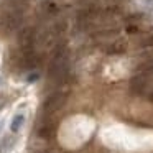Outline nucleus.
<instances>
[{
  "mask_svg": "<svg viewBox=\"0 0 153 153\" xmlns=\"http://www.w3.org/2000/svg\"><path fill=\"white\" fill-rule=\"evenodd\" d=\"M23 12L25 10H18V8H10L5 12L0 17V35L8 36L13 31H17L23 23Z\"/></svg>",
  "mask_w": 153,
  "mask_h": 153,
  "instance_id": "nucleus-1",
  "label": "nucleus"
},
{
  "mask_svg": "<svg viewBox=\"0 0 153 153\" xmlns=\"http://www.w3.org/2000/svg\"><path fill=\"white\" fill-rule=\"evenodd\" d=\"M36 43V31L35 28L27 27L20 31V36H18V45H20L22 53H33V46Z\"/></svg>",
  "mask_w": 153,
  "mask_h": 153,
  "instance_id": "nucleus-2",
  "label": "nucleus"
},
{
  "mask_svg": "<svg viewBox=\"0 0 153 153\" xmlns=\"http://www.w3.org/2000/svg\"><path fill=\"white\" fill-rule=\"evenodd\" d=\"M66 102V94L64 92H54L50 97H46V100L43 102V114L45 115H51V114L58 112Z\"/></svg>",
  "mask_w": 153,
  "mask_h": 153,
  "instance_id": "nucleus-3",
  "label": "nucleus"
},
{
  "mask_svg": "<svg viewBox=\"0 0 153 153\" xmlns=\"http://www.w3.org/2000/svg\"><path fill=\"white\" fill-rule=\"evenodd\" d=\"M150 84V76L145 74H135V76L130 79V91L132 94H142L146 89V86Z\"/></svg>",
  "mask_w": 153,
  "mask_h": 153,
  "instance_id": "nucleus-4",
  "label": "nucleus"
},
{
  "mask_svg": "<svg viewBox=\"0 0 153 153\" xmlns=\"http://www.w3.org/2000/svg\"><path fill=\"white\" fill-rule=\"evenodd\" d=\"M40 64V56L36 53H22L20 58V68L22 69H35Z\"/></svg>",
  "mask_w": 153,
  "mask_h": 153,
  "instance_id": "nucleus-5",
  "label": "nucleus"
},
{
  "mask_svg": "<svg viewBox=\"0 0 153 153\" xmlns=\"http://www.w3.org/2000/svg\"><path fill=\"white\" fill-rule=\"evenodd\" d=\"M107 54H122L127 51V41L122 40V38H117V40H114L112 43L107 46Z\"/></svg>",
  "mask_w": 153,
  "mask_h": 153,
  "instance_id": "nucleus-6",
  "label": "nucleus"
},
{
  "mask_svg": "<svg viewBox=\"0 0 153 153\" xmlns=\"http://www.w3.org/2000/svg\"><path fill=\"white\" fill-rule=\"evenodd\" d=\"M56 123L54 122H45L43 125L40 127V130H38V135L41 137V138H45V140H50V138H53L54 135H56Z\"/></svg>",
  "mask_w": 153,
  "mask_h": 153,
  "instance_id": "nucleus-7",
  "label": "nucleus"
},
{
  "mask_svg": "<svg viewBox=\"0 0 153 153\" xmlns=\"http://www.w3.org/2000/svg\"><path fill=\"white\" fill-rule=\"evenodd\" d=\"M135 74H145V76H152L153 74V58L152 59H146L143 63H140L135 68Z\"/></svg>",
  "mask_w": 153,
  "mask_h": 153,
  "instance_id": "nucleus-8",
  "label": "nucleus"
},
{
  "mask_svg": "<svg viewBox=\"0 0 153 153\" xmlns=\"http://www.w3.org/2000/svg\"><path fill=\"white\" fill-rule=\"evenodd\" d=\"M92 38H97V40H102V38H110V40H114V38H119V30H100V31H97V33H94L92 35Z\"/></svg>",
  "mask_w": 153,
  "mask_h": 153,
  "instance_id": "nucleus-9",
  "label": "nucleus"
},
{
  "mask_svg": "<svg viewBox=\"0 0 153 153\" xmlns=\"http://www.w3.org/2000/svg\"><path fill=\"white\" fill-rule=\"evenodd\" d=\"M23 122H25V117L22 115V114H18V115H15L13 117V120H12V123H10V130L13 133H17L18 130L22 128V125H23Z\"/></svg>",
  "mask_w": 153,
  "mask_h": 153,
  "instance_id": "nucleus-10",
  "label": "nucleus"
},
{
  "mask_svg": "<svg viewBox=\"0 0 153 153\" xmlns=\"http://www.w3.org/2000/svg\"><path fill=\"white\" fill-rule=\"evenodd\" d=\"M142 46H150V48H153V35H150V36H146L145 40L142 41Z\"/></svg>",
  "mask_w": 153,
  "mask_h": 153,
  "instance_id": "nucleus-11",
  "label": "nucleus"
},
{
  "mask_svg": "<svg viewBox=\"0 0 153 153\" xmlns=\"http://www.w3.org/2000/svg\"><path fill=\"white\" fill-rule=\"evenodd\" d=\"M138 30H140V28L135 27V25H128V27H127V33H137Z\"/></svg>",
  "mask_w": 153,
  "mask_h": 153,
  "instance_id": "nucleus-12",
  "label": "nucleus"
},
{
  "mask_svg": "<svg viewBox=\"0 0 153 153\" xmlns=\"http://www.w3.org/2000/svg\"><path fill=\"white\" fill-rule=\"evenodd\" d=\"M38 77H40V76H38L36 73H35V74H30V76H28V82H35V81H38Z\"/></svg>",
  "mask_w": 153,
  "mask_h": 153,
  "instance_id": "nucleus-13",
  "label": "nucleus"
},
{
  "mask_svg": "<svg viewBox=\"0 0 153 153\" xmlns=\"http://www.w3.org/2000/svg\"><path fill=\"white\" fill-rule=\"evenodd\" d=\"M148 100H152V102H153V92H152V94H150V96H148Z\"/></svg>",
  "mask_w": 153,
  "mask_h": 153,
  "instance_id": "nucleus-14",
  "label": "nucleus"
},
{
  "mask_svg": "<svg viewBox=\"0 0 153 153\" xmlns=\"http://www.w3.org/2000/svg\"><path fill=\"white\" fill-rule=\"evenodd\" d=\"M41 153H45V152H41Z\"/></svg>",
  "mask_w": 153,
  "mask_h": 153,
  "instance_id": "nucleus-15",
  "label": "nucleus"
}]
</instances>
